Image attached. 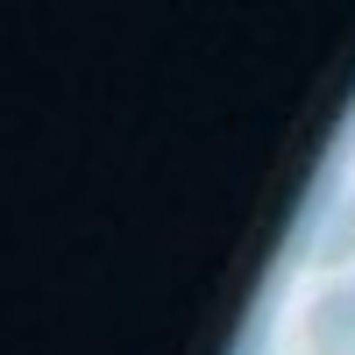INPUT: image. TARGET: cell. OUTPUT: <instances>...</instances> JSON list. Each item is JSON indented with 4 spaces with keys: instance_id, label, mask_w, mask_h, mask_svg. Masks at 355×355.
I'll return each mask as SVG.
<instances>
[{
    "instance_id": "2",
    "label": "cell",
    "mask_w": 355,
    "mask_h": 355,
    "mask_svg": "<svg viewBox=\"0 0 355 355\" xmlns=\"http://www.w3.org/2000/svg\"><path fill=\"white\" fill-rule=\"evenodd\" d=\"M299 249H306V263H341L355 249V206L348 199H313V220L299 234Z\"/></svg>"
},
{
    "instance_id": "1",
    "label": "cell",
    "mask_w": 355,
    "mask_h": 355,
    "mask_svg": "<svg viewBox=\"0 0 355 355\" xmlns=\"http://www.w3.org/2000/svg\"><path fill=\"white\" fill-rule=\"evenodd\" d=\"M306 341H313V355H355V284H334L313 299Z\"/></svg>"
}]
</instances>
